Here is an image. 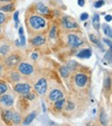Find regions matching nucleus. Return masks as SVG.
I'll return each instance as SVG.
<instances>
[{
	"mask_svg": "<svg viewBox=\"0 0 112 126\" xmlns=\"http://www.w3.org/2000/svg\"><path fill=\"white\" fill-rule=\"evenodd\" d=\"M7 90H8V87H7V85H6V83L4 82V81L0 80V95L6 93Z\"/></svg>",
	"mask_w": 112,
	"mask_h": 126,
	"instance_id": "obj_22",
	"label": "nucleus"
},
{
	"mask_svg": "<svg viewBox=\"0 0 112 126\" xmlns=\"http://www.w3.org/2000/svg\"><path fill=\"white\" fill-rule=\"evenodd\" d=\"M19 36H20V43H21V46H25L26 45V38H25V35H24V28L20 27L19 28Z\"/></svg>",
	"mask_w": 112,
	"mask_h": 126,
	"instance_id": "obj_16",
	"label": "nucleus"
},
{
	"mask_svg": "<svg viewBox=\"0 0 112 126\" xmlns=\"http://www.w3.org/2000/svg\"><path fill=\"white\" fill-rule=\"evenodd\" d=\"M90 39L92 40V42H94V43H96V44H98V45H99V42H98L97 38H96L94 35H91V36H90Z\"/></svg>",
	"mask_w": 112,
	"mask_h": 126,
	"instance_id": "obj_36",
	"label": "nucleus"
},
{
	"mask_svg": "<svg viewBox=\"0 0 112 126\" xmlns=\"http://www.w3.org/2000/svg\"><path fill=\"white\" fill-rule=\"evenodd\" d=\"M74 82H75V84L77 86L83 87L86 85V83H88V77L82 73H78L75 75V77H74Z\"/></svg>",
	"mask_w": 112,
	"mask_h": 126,
	"instance_id": "obj_10",
	"label": "nucleus"
},
{
	"mask_svg": "<svg viewBox=\"0 0 112 126\" xmlns=\"http://www.w3.org/2000/svg\"><path fill=\"white\" fill-rule=\"evenodd\" d=\"M34 90L39 95H44L47 90V81L45 78H40L34 84Z\"/></svg>",
	"mask_w": 112,
	"mask_h": 126,
	"instance_id": "obj_2",
	"label": "nucleus"
},
{
	"mask_svg": "<svg viewBox=\"0 0 112 126\" xmlns=\"http://www.w3.org/2000/svg\"><path fill=\"white\" fill-rule=\"evenodd\" d=\"M93 26L97 31L100 29L101 24H100V16H99V15H95L94 17H93Z\"/></svg>",
	"mask_w": 112,
	"mask_h": 126,
	"instance_id": "obj_18",
	"label": "nucleus"
},
{
	"mask_svg": "<svg viewBox=\"0 0 112 126\" xmlns=\"http://www.w3.org/2000/svg\"><path fill=\"white\" fill-rule=\"evenodd\" d=\"M69 73H70V72H69V70L67 69L66 66H63V67L60 68V74H61L62 77H64V78L68 77V76H69Z\"/></svg>",
	"mask_w": 112,
	"mask_h": 126,
	"instance_id": "obj_23",
	"label": "nucleus"
},
{
	"mask_svg": "<svg viewBox=\"0 0 112 126\" xmlns=\"http://www.w3.org/2000/svg\"><path fill=\"white\" fill-rule=\"evenodd\" d=\"M91 55H92L91 49H82L81 51H79L77 54V56L80 59H89V58H91Z\"/></svg>",
	"mask_w": 112,
	"mask_h": 126,
	"instance_id": "obj_14",
	"label": "nucleus"
},
{
	"mask_svg": "<svg viewBox=\"0 0 112 126\" xmlns=\"http://www.w3.org/2000/svg\"><path fill=\"white\" fill-rule=\"evenodd\" d=\"M105 20H106V22H110V21H112V16H106V17H105Z\"/></svg>",
	"mask_w": 112,
	"mask_h": 126,
	"instance_id": "obj_40",
	"label": "nucleus"
},
{
	"mask_svg": "<svg viewBox=\"0 0 112 126\" xmlns=\"http://www.w3.org/2000/svg\"><path fill=\"white\" fill-rule=\"evenodd\" d=\"M18 70H19V73L24 75V76H30L32 75L33 72H34V68L33 66L29 64V63H20L18 65Z\"/></svg>",
	"mask_w": 112,
	"mask_h": 126,
	"instance_id": "obj_3",
	"label": "nucleus"
},
{
	"mask_svg": "<svg viewBox=\"0 0 112 126\" xmlns=\"http://www.w3.org/2000/svg\"><path fill=\"white\" fill-rule=\"evenodd\" d=\"M104 88H105V90H106V91H108L110 88H111V78L110 77H106V78H105Z\"/></svg>",
	"mask_w": 112,
	"mask_h": 126,
	"instance_id": "obj_27",
	"label": "nucleus"
},
{
	"mask_svg": "<svg viewBox=\"0 0 112 126\" xmlns=\"http://www.w3.org/2000/svg\"><path fill=\"white\" fill-rule=\"evenodd\" d=\"M67 43L69 44L70 46H72V47H77V46H80V45H81L83 42L80 40L76 35H74V34H69V35L67 36Z\"/></svg>",
	"mask_w": 112,
	"mask_h": 126,
	"instance_id": "obj_8",
	"label": "nucleus"
},
{
	"mask_svg": "<svg viewBox=\"0 0 112 126\" xmlns=\"http://www.w3.org/2000/svg\"><path fill=\"white\" fill-rule=\"evenodd\" d=\"M44 43H45V37L42 35H36L35 37H33V38L31 39V44L36 47L41 46Z\"/></svg>",
	"mask_w": 112,
	"mask_h": 126,
	"instance_id": "obj_11",
	"label": "nucleus"
},
{
	"mask_svg": "<svg viewBox=\"0 0 112 126\" xmlns=\"http://www.w3.org/2000/svg\"><path fill=\"white\" fill-rule=\"evenodd\" d=\"M36 117V113L35 112H32V113H30V114L25 118V120H24V125H29L30 123H32V121L35 119Z\"/></svg>",
	"mask_w": 112,
	"mask_h": 126,
	"instance_id": "obj_17",
	"label": "nucleus"
},
{
	"mask_svg": "<svg viewBox=\"0 0 112 126\" xmlns=\"http://www.w3.org/2000/svg\"><path fill=\"white\" fill-rule=\"evenodd\" d=\"M0 33H1V29H0Z\"/></svg>",
	"mask_w": 112,
	"mask_h": 126,
	"instance_id": "obj_43",
	"label": "nucleus"
},
{
	"mask_svg": "<svg viewBox=\"0 0 112 126\" xmlns=\"http://www.w3.org/2000/svg\"><path fill=\"white\" fill-rule=\"evenodd\" d=\"M103 30H104V33L106 34L108 37L112 38V30L108 25H103Z\"/></svg>",
	"mask_w": 112,
	"mask_h": 126,
	"instance_id": "obj_28",
	"label": "nucleus"
},
{
	"mask_svg": "<svg viewBox=\"0 0 112 126\" xmlns=\"http://www.w3.org/2000/svg\"><path fill=\"white\" fill-rule=\"evenodd\" d=\"M88 17H89V15L86 14V12H83V14H81V16H80V20L85 21V20H88Z\"/></svg>",
	"mask_w": 112,
	"mask_h": 126,
	"instance_id": "obj_34",
	"label": "nucleus"
},
{
	"mask_svg": "<svg viewBox=\"0 0 112 126\" xmlns=\"http://www.w3.org/2000/svg\"><path fill=\"white\" fill-rule=\"evenodd\" d=\"M9 46L7 45V44H4V45H1L0 46V54L1 55H6L8 53L9 51Z\"/></svg>",
	"mask_w": 112,
	"mask_h": 126,
	"instance_id": "obj_24",
	"label": "nucleus"
},
{
	"mask_svg": "<svg viewBox=\"0 0 112 126\" xmlns=\"http://www.w3.org/2000/svg\"><path fill=\"white\" fill-rule=\"evenodd\" d=\"M29 26L35 31H39V30H43L46 27V22L45 20L40 16L37 15H33L29 17Z\"/></svg>",
	"mask_w": 112,
	"mask_h": 126,
	"instance_id": "obj_1",
	"label": "nucleus"
},
{
	"mask_svg": "<svg viewBox=\"0 0 112 126\" xmlns=\"http://www.w3.org/2000/svg\"><path fill=\"white\" fill-rule=\"evenodd\" d=\"M5 20H6L5 16L2 14V12H0V25H2V24L5 22Z\"/></svg>",
	"mask_w": 112,
	"mask_h": 126,
	"instance_id": "obj_35",
	"label": "nucleus"
},
{
	"mask_svg": "<svg viewBox=\"0 0 112 126\" xmlns=\"http://www.w3.org/2000/svg\"><path fill=\"white\" fill-rule=\"evenodd\" d=\"M36 9L38 10L40 14H42V15H48L49 14V9L47 8V6H45L44 4L41 3V2L36 4Z\"/></svg>",
	"mask_w": 112,
	"mask_h": 126,
	"instance_id": "obj_13",
	"label": "nucleus"
},
{
	"mask_svg": "<svg viewBox=\"0 0 112 126\" xmlns=\"http://www.w3.org/2000/svg\"><path fill=\"white\" fill-rule=\"evenodd\" d=\"M31 59H32V60H37V59H38V53H36V52L32 53V55H31Z\"/></svg>",
	"mask_w": 112,
	"mask_h": 126,
	"instance_id": "obj_38",
	"label": "nucleus"
},
{
	"mask_svg": "<svg viewBox=\"0 0 112 126\" xmlns=\"http://www.w3.org/2000/svg\"><path fill=\"white\" fill-rule=\"evenodd\" d=\"M67 69L69 70V72H73V71H75L78 65H77V63L76 62H74V61H70V62H68L67 63V65H66Z\"/></svg>",
	"mask_w": 112,
	"mask_h": 126,
	"instance_id": "obj_19",
	"label": "nucleus"
},
{
	"mask_svg": "<svg viewBox=\"0 0 112 126\" xmlns=\"http://www.w3.org/2000/svg\"><path fill=\"white\" fill-rule=\"evenodd\" d=\"M14 89L16 92L20 93V94H26L31 91V85L28 83H17L14 86Z\"/></svg>",
	"mask_w": 112,
	"mask_h": 126,
	"instance_id": "obj_4",
	"label": "nucleus"
},
{
	"mask_svg": "<svg viewBox=\"0 0 112 126\" xmlns=\"http://www.w3.org/2000/svg\"><path fill=\"white\" fill-rule=\"evenodd\" d=\"M12 111L10 110H3L2 111V119L6 124L11 123V118H12Z\"/></svg>",
	"mask_w": 112,
	"mask_h": 126,
	"instance_id": "obj_12",
	"label": "nucleus"
},
{
	"mask_svg": "<svg viewBox=\"0 0 112 126\" xmlns=\"http://www.w3.org/2000/svg\"><path fill=\"white\" fill-rule=\"evenodd\" d=\"M24 98H27V99L32 100V99L35 98V94L31 93V91H30V92H28V93H26V94H24Z\"/></svg>",
	"mask_w": 112,
	"mask_h": 126,
	"instance_id": "obj_30",
	"label": "nucleus"
},
{
	"mask_svg": "<svg viewBox=\"0 0 112 126\" xmlns=\"http://www.w3.org/2000/svg\"><path fill=\"white\" fill-rule=\"evenodd\" d=\"M20 61H21V58H20V55H18L16 53L14 54H10L8 55L7 58L5 59V65L11 68V67H16L17 65L20 64Z\"/></svg>",
	"mask_w": 112,
	"mask_h": 126,
	"instance_id": "obj_5",
	"label": "nucleus"
},
{
	"mask_svg": "<svg viewBox=\"0 0 112 126\" xmlns=\"http://www.w3.org/2000/svg\"><path fill=\"white\" fill-rule=\"evenodd\" d=\"M100 122L103 126H106L107 123H108V120H107V116L105 114L104 112H101V115H100Z\"/></svg>",
	"mask_w": 112,
	"mask_h": 126,
	"instance_id": "obj_26",
	"label": "nucleus"
},
{
	"mask_svg": "<svg viewBox=\"0 0 112 126\" xmlns=\"http://www.w3.org/2000/svg\"><path fill=\"white\" fill-rule=\"evenodd\" d=\"M56 36H57V28H56V26H53L51 28V31H49V37L56 38Z\"/></svg>",
	"mask_w": 112,
	"mask_h": 126,
	"instance_id": "obj_29",
	"label": "nucleus"
},
{
	"mask_svg": "<svg viewBox=\"0 0 112 126\" xmlns=\"http://www.w3.org/2000/svg\"><path fill=\"white\" fill-rule=\"evenodd\" d=\"M62 25H63V27L66 28V29H76L78 28V25L76 22L72 21L71 18L69 16H64L63 18H62Z\"/></svg>",
	"mask_w": 112,
	"mask_h": 126,
	"instance_id": "obj_9",
	"label": "nucleus"
},
{
	"mask_svg": "<svg viewBox=\"0 0 112 126\" xmlns=\"http://www.w3.org/2000/svg\"><path fill=\"white\" fill-rule=\"evenodd\" d=\"M14 102H15V98L11 94L4 93L2 95H0V104L3 107H11L14 105Z\"/></svg>",
	"mask_w": 112,
	"mask_h": 126,
	"instance_id": "obj_6",
	"label": "nucleus"
},
{
	"mask_svg": "<svg viewBox=\"0 0 112 126\" xmlns=\"http://www.w3.org/2000/svg\"><path fill=\"white\" fill-rule=\"evenodd\" d=\"M21 122V115L17 112L12 113V118H11V123L14 124H19Z\"/></svg>",
	"mask_w": 112,
	"mask_h": 126,
	"instance_id": "obj_20",
	"label": "nucleus"
},
{
	"mask_svg": "<svg viewBox=\"0 0 112 126\" xmlns=\"http://www.w3.org/2000/svg\"><path fill=\"white\" fill-rule=\"evenodd\" d=\"M14 20L16 22V27L18 28V25H19V11H15V14H14Z\"/></svg>",
	"mask_w": 112,
	"mask_h": 126,
	"instance_id": "obj_32",
	"label": "nucleus"
},
{
	"mask_svg": "<svg viewBox=\"0 0 112 126\" xmlns=\"http://www.w3.org/2000/svg\"><path fill=\"white\" fill-rule=\"evenodd\" d=\"M103 41H104L105 43H106V44H107V45H108V46H110V47H112V42H111L110 40H108V39H104Z\"/></svg>",
	"mask_w": 112,
	"mask_h": 126,
	"instance_id": "obj_37",
	"label": "nucleus"
},
{
	"mask_svg": "<svg viewBox=\"0 0 112 126\" xmlns=\"http://www.w3.org/2000/svg\"><path fill=\"white\" fill-rule=\"evenodd\" d=\"M1 71H2V65H0V75H1Z\"/></svg>",
	"mask_w": 112,
	"mask_h": 126,
	"instance_id": "obj_42",
	"label": "nucleus"
},
{
	"mask_svg": "<svg viewBox=\"0 0 112 126\" xmlns=\"http://www.w3.org/2000/svg\"><path fill=\"white\" fill-rule=\"evenodd\" d=\"M77 3L79 6H83L84 5V0H77Z\"/></svg>",
	"mask_w": 112,
	"mask_h": 126,
	"instance_id": "obj_39",
	"label": "nucleus"
},
{
	"mask_svg": "<svg viewBox=\"0 0 112 126\" xmlns=\"http://www.w3.org/2000/svg\"><path fill=\"white\" fill-rule=\"evenodd\" d=\"M65 103H66V99L64 97L59 99V100H57V102H55V105H54L55 109L57 110V111H61L65 107Z\"/></svg>",
	"mask_w": 112,
	"mask_h": 126,
	"instance_id": "obj_15",
	"label": "nucleus"
},
{
	"mask_svg": "<svg viewBox=\"0 0 112 126\" xmlns=\"http://www.w3.org/2000/svg\"><path fill=\"white\" fill-rule=\"evenodd\" d=\"M63 97H64V94L60 89H53V90H51V92L48 94V100L52 103L57 102V100L63 98Z\"/></svg>",
	"mask_w": 112,
	"mask_h": 126,
	"instance_id": "obj_7",
	"label": "nucleus"
},
{
	"mask_svg": "<svg viewBox=\"0 0 112 126\" xmlns=\"http://www.w3.org/2000/svg\"><path fill=\"white\" fill-rule=\"evenodd\" d=\"M0 126H1V125H0Z\"/></svg>",
	"mask_w": 112,
	"mask_h": 126,
	"instance_id": "obj_44",
	"label": "nucleus"
},
{
	"mask_svg": "<svg viewBox=\"0 0 112 126\" xmlns=\"http://www.w3.org/2000/svg\"><path fill=\"white\" fill-rule=\"evenodd\" d=\"M9 1H12V0H0V2H9Z\"/></svg>",
	"mask_w": 112,
	"mask_h": 126,
	"instance_id": "obj_41",
	"label": "nucleus"
},
{
	"mask_svg": "<svg viewBox=\"0 0 112 126\" xmlns=\"http://www.w3.org/2000/svg\"><path fill=\"white\" fill-rule=\"evenodd\" d=\"M104 0H99V1H97L96 3H95V7L96 8H100L101 6H103L104 5Z\"/></svg>",
	"mask_w": 112,
	"mask_h": 126,
	"instance_id": "obj_33",
	"label": "nucleus"
},
{
	"mask_svg": "<svg viewBox=\"0 0 112 126\" xmlns=\"http://www.w3.org/2000/svg\"><path fill=\"white\" fill-rule=\"evenodd\" d=\"M21 79V76H20V74L17 73V72H12L10 74V80L12 81V82H19Z\"/></svg>",
	"mask_w": 112,
	"mask_h": 126,
	"instance_id": "obj_25",
	"label": "nucleus"
},
{
	"mask_svg": "<svg viewBox=\"0 0 112 126\" xmlns=\"http://www.w3.org/2000/svg\"><path fill=\"white\" fill-rule=\"evenodd\" d=\"M14 4L12 3H8L6 5H3V6H0V10L1 11H4V12H8V11H12L14 10Z\"/></svg>",
	"mask_w": 112,
	"mask_h": 126,
	"instance_id": "obj_21",
	"label": "nucleus"
},
{
	"mask_svg": "<svg viewBox=\"0 0 112 126\" xmlns=\"http://www.w3.org/2000/svg\"><path fill=\"white\" fill-rule=\"evenodd\" d=\"M74 108H75V104L72 103V102H69V103L67 104V106H66V110H67V111H71V110H73Z\"/></svg>",
	"mask_w": 112,
	"mask_h": 126,
	"instance_id": "obj_31",
	"label": "nucleus"
}]
</instances>
